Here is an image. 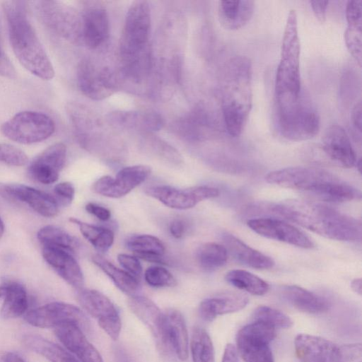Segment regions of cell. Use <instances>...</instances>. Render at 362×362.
Instances as JSON below:
<instances>
[{
	"label": "cell",
	"instance_id": "56",
	"mask_svg": "<svg viewBox=\"0 0 362 362\" xmlns=\"http://www.w3.org/2000/svg\"><path fill=\"white\" fill-rule=\"evenodd\" d=\"M6 293V286H0V298L4 297Z\"/></svg>",
	"mask_w": 362,
	"mask_h": 362
},
{
	"label": "cell",
	"instance_id": "51",
	"mask_svg": "<svg viewBox=\"0 0 362 362\" xmlns=\"http://www.w3.org/2000/svg\"><path fill=\"white\" fill-rule=\"evenodd\" d=\"M169 230L174 238H180L187 230V223L182 218H175L170 223Z\"/></svg>",
	"mask_w": 362,
	"mask_h": 362
},
{
	"label": "cell",
	"instance_id": "10",
	"mask_svg": "<svg viewBox=\"0 0 362 362\" xmlns=\"http://www.w3.org/2000/svg\"><path fill=\"white\" fill-rule=\"evenodd\" d=\"M35 9L42 23L54 34L70 40L82 36L78 16L69 6L57 1H37Z\"/></svg>",
	"mask_w": 362,
	"mask_h": 362
},
{
	"label": "cell",
	"instance_id": "18",
	"mask_svg": "<svg viewBox=\"0 0 362 362\" xmlns=\"http://www.w3.org/2000/svg\"><path fill=\"white\" fill-rule=\"evenodd\" d=\"M131 311L149 329L160 350L168 351L169 349L165 331V315L160 308L149 298L134 295L127 300Z\"/></svg>",
	"mask_w": 362,
	"mask_h": 362
},
{
	"label": "cell",
	"instance_id": "6",
	"mask_svg": "<svg viewBox=\"0 0 362 362\" xmlns=\"http://www.w3.org/2000/svg\"><path fill=\"white\" fill-rule=\"evenodd\" d=\"M150 28L151 11L148 2H133L127 13L120 42V56L124 66L150 56Z\"/></svg>",
	"mask_w": 362,
	"mask_h": 362
},
{
	"label": "cell",
	"instance_id": "11",
	"mask_svg": "<svg viewBox=\"0 0 362 362\" xmlns=\"http://www.w3.org/2000/svg\"><path fill=\"white\" fill-rule=\"evenodd\" d=\"M25 321L40 328H56L64 324H74L83 331L89 328L86 315L78 307L62 302H52L26 312Z\"/></svg>",
	"mask_w": 362,
	"mask_h": 362
},
{
	"label": "cell",
	"instance_id": "4",
	"mask_svg": "<svg viewBox=\"0 0 362 362\" xmlns=\"http://www.w3.org/2000/svg\"><path fill=\"white\" fill-rule=\"evenodd\" d=\"M266 180L282 187L300 191L329 203L349 202L360 192L334 175L313 167H290L270 172Z\"/></svg>",
	"mask_w": 362,
	"mask_h": 362
},
{
	"label": "cell",
	"instance_id": "52",
	"mask_svg": "<svg viewBox=\"0 0 362 362\" xmlns=\"http://www.w3.org/2000/svg\"><path fill=\"white\" fill-rule=\"evenodd\" d=\"M310 7L317 20L323 23L326 18L327 8L329 4L328 1H310Z\"/></svg>",
	"mask_w": 362,
	"mask_h": 362
},
{
	"label": "cell",
	"instance_id": "3",
	"mask_svg": "<svg viewBox=\"0 0 362 362\" xmlns=\"http://www.w3.org/2000/svg\"><path fill=\"white\" fill-rule=\"evenodd\" d=\"M252 105V64L247 57L235 56L223 73L221 109L226 129L232 137L242 133Z\"/></svg>",
	"mask_w": 362,
	"mask_h": 362
},
{
	"label": "cell",
	"instance_id": "28",
	"mask_svg": "<svg viewBox=\"0 0 362 362\" xmlns=\"http://www.w3.org/2000/svg\"><path fill=\"white\" fill-rule=\"evenodd\" d=\"M281 293L293 307L306 313L320 314L327 311L329 308V303L325 298L298 286H284Z\"/></svg>",
	"mask_w": 362,
	"mask_h": 362
},
{
	"label": "cell",
	"instance_id": "5",
	"mask_svg": "<svg viewBox=\"0 0 362 362\" xmlns=\"http://www.w3.org/2000/svg\"><path fill=\"white\" fill-rule=\"evenodd\" d=\"M300 43L296 11H290L284 28L280 59L274 84V107H283L300 101L305 91L300 73Z\"/></svg>",
	"mask_w": 362,
	"mask_h": 362
},
{
	"label": "cell",
	"instance_id": "29",
	"mask_svg": "<svg viewBox=\"0 0 362 362\" xmlns=\"http://www.w3.org/2000/svg\"><path fill=\"white\" fill-rule=\"evenodd\" d=\"M254 8L253 1H221L218 5L220 22L226 29L238 30L250 20Z\"/></svg>",
	"mask_w": 362,
	"mask_h": 362
},
{
	"label": "cell",
	"instance_id": "47",
	"mask_svg": "<svg viewBox=\"0 0 362 362\" xmlns=\"http://www.w3.org/2000/svg\"><path fill=\"white\" fill-rule=\"evenodd\" d=\"M57 201L64 206L69 205L73 201L75 189L73 185L69 182H60L54 188Z\"/></svg>",
	"mask_w": 362,
	"mask_h": 362
},
{
	"label": "cell",
	"instance_id": "45",
	"mask_svg": "<svg viewBox=\"0 0 362 362\" xmlns=\"http://www.w3.org/2000/svg\"><path fill=\"white\" fill-rule=\"evenodd\" d=\"M338 354L343 362H361V344H349L338 346Z\"/></svg>",
	"mask_w": 362,
	"mask_h": 362
},
{
	"label": "cell",
	"instance_id": "32",
	"mask_svg": "<svg viewBox=\"0 0 362 362\" xmlns=\"http://www.w3.org/2000/svg\"><path fill=\"white\" fill-rule=\"evenodd\" d=\"M25 346L42 356L50 362H79L73 355L59 345L37 334H25L23 337Z\"/></svg>",
	"mask_w": 362,
	"mask_h": 362
},
{
	"label": "cell",
	"instance_id": "34",
	"mask_svg": "<svg viewBox=\"0 0 362 362\" xmlns=\"http://www.w3.org/2000/svg\"><path fill=\"white\" fill-rule=\"evenodd\" d=\"M6 293L0 310V315L5 320L18 317L25 314L28 307L27 292L19 283L6 284Z\"/></svg>",
	"mask_w": 362,
	"mask_h": 362
},
{
	"label": "cell",
	"instance_id": "50",
	"mask_svg": "<svg viewBox=\"0 0 362 362\" xmlns=\"http://www.w3.org/2000/svg\"><path fill=\"white\" fill-rule=\"evenodd\" d=\"M86 210L100 221H106L110 218L111 213L109 209L95 203L89 202L86 206Z\"/></svg>",
	"mask_w": 362,
	"mask_h": 362
},
{
	"label": "cell",
	"instance_id": "20",
	"mask_svg": "<svg viewBox=\"0 0 362 362\" xmlns=\"http://www.w3.org/2000/svg\"><path fill=\"white\" fill-rule=\"evenodd\" d=\"M321 147L333 163L342 168H351L358 160L347 133L339 125L333 124L326 129Z\"/></svg>",
	"mask_w": 362,
	"mask_h": 362
},
{
	"label": "cell",
	"instance_id": "39",
	"mask_svg": "<svg viewBox=\"0 0 362 362\" xmlns=\"http://www.w3.org/2000/svg\"><path fill=\"white\" fill-rule=\"evenodd\" d=\"M190 350L193 362H214V349L207 332L202 327L193 329Z\"/></svg>",
	"mask_w": 362,
	"mask_h": 362
},
{
	"label": "cell",
	"instance_id": "30",
	"mask_svg": "<svg viewBox=\"0 0 362 362\" xmlns=\"http://www.w3.org/2000/svg\"><path fill=\"white\" fill-rule=\"evenodd\" d=\"M361 1H348L347 28L344 33L346 47L359 66L361 64Z\"/></svg>",
	"mask_w": 362,
	"mask_h": 362
},
{
	"label": "cell",
	"instance_id": "53",
	"mask_svg": "<svg viewBox=\"0 0 362 362\" xmlns=\"http://www.w3.org/2000/svg\"><path fill=\"white\" fill-rule=\"evenodd\" d=\"M222 362H238V352L233 344H228L225 348Z\"/></svg>",
	"mask_w": 362,
	"mask_h": 362
},
{
	"label": "cell",
	"instance_id": "37",
	"mask_svg": "<svg viewBox=\"0 0 362 362\" xmlns=\"http://www.w3.org/2000/svg\"><path fill=\"white\" fill-rule=\"evenodd\" d=\"M69 221L77 225L83 236L100 252H106L112 245L115 238L112 230L88 224L75 218Z\"/></svg>",
	"mask_w": 362,
	"mask_h": 362
},
{
	"label": "cell",
	"instance_id": "9",
	"mask_svg": "<svg viewBox=\"0 0 362 362\" xmlns=\"http://www.w3.org/2000/svg\"><path fill=\"white\" fill-rule=\"evenodd\" d=\"M275 337L276 329L254 321L238 331L235 348L245 362H274L269 344Z\"/></svg>",
	"mask_w": 362,
	"mask_h": 362
},
{
	"label": "cell",
	"instance_id": "7",
	"mask_svg": "<svg viewBox=\"0 0 362 362\" xmlns=\"http://www.w3.org/2000/svg\"><path fill=\"white\" fill-rule=\"evenodd\" d=\"M275 124L279 134L291 141H304L317 134L320 117L308 94L292 105L275 108Z\"/></svg>",
	"mask_w": 362,
	"mask_h": 362
},
{
	"label": "cell",
	"instance_id": "22",
	"mask_svg": "<svg viewBox=\"0 0 362 362\" xmlns=\"http://www.w3.org/2000/svg\"><path fill=\"white\" fill-rule=\"evenodd\" d=\"M54 333L60 342L81 362H104L98 350L77 325H60L54 328Z\"/></svg>",
	"mask_w": 362,
	"mask_h": 362
},
{
	"label": "cell",
	"instance_id": "12",
	"mask_svg": "<svg viewBox=\"0 0 362 362\" xmlns=\"http://www.w3.org/2000/svg\"><path fill=\"white\" fill-rule=\"evenodd\" d=\"M77 299L81 307L98 321L106 334L113 340H117L122 322L114 303L100 291L83 288L78 291Z\"/></svg>",
	"mask_w": 362,
	"mask_h": 362
},
{
	"label": "cell",
	"instance_id": "17",
	"mask_svg": "<svg viewBox=\"0 0 362 362\" xmlns=\"http://www.w3.org/2000/svg\"><path fill=\"white\" fill-rule=\"evenodd\" d=\"M0 196L27 204L42 216L51 218L59 212V203L49 194L27 185L0 183Z\"/></svg>",
	"mask_w": 362,
	"mask_h": 362
},
{
	"label": "cell",
	"instance_id": "19",
	"mask_svg": "<svg viewBox=\"0 0 362 362\" xmlns=\"http://www.w3.org/2000/svg\"><path fill=\"white\" fill-rule=\"evenodd\" d=\"M66 147L63 143H56L41 152L30 163L29 175L45 185L55 182L66 163Z\"/></svg>",
	"mask_w": 362,
	"mask_h": 362
},
{
	"label": "cell",
	"instance_id": "33",
	"mask_svg": "<svg viewBox=\"0 0 362 362\" xmlns=\"http://www.w3.org/2000/svg\"><path fill=\"white\" fill-rule=\"evenodd\" d=\"M92 261L106 274L120 291L129 296L136 294L139 290V279L125 270L117 268L100 255H94Z\"/></svg>",
	"mask_w": 362,
	"mask_h": 362
},
{
	"label": "cell",
	"instance_id": "1",
	"mask_svg": "<svg viewBox=\"0 0 362 362\" xmlns=\"http://www.w3.org/2000/svg\"><path fill=\"white\" fill-rule=\"evenodd\" d=\"M269 211L329 239L356 241L361 238L358 220L322 204L288 199L269 206Z\"/></svg>",
	"mask_w": 362,
	"mask_h": 362
},
{
	"label": "cell",
	"instance_id": "2",
	"mask_svg": "<svg viewBox=\"0 0 362 362\" xmlns=\"http://www.w3.org/2000/svg\"><path fill=\"white\" fill-rule=\"evenodd\" d=\"M7 21L12 49L19 62L31 74L45 81L54 76L53 66L41 44L28 15V2L2 3Z\"/></svg>",
	"mask_w": 362,
	"mask_h": 362
},
{
	"label": "cell",
	"instance_id": "14",
	"mask_svg": "<svg viewBox=\"0 0 362 362\" xmlns=\"http://www.w3.org/2000/svg\"><path fill=\"white\" fill-rule=\"evenodd\" d=\"M150 167L136 165L121 169L115 177L104 175L98 179L92 190L100 195L110 198H120L144 182L150 175Z\"/></svg>",
	"mask_w": 362,
	"mask_h": 362
},
{
	"label": "cell",
	"instance_id": "42",
	"mask_svg": "<svg viewBox=\"0 0 362 362\" xmlns=\"http://www.w3.org/2000/svg\"><path fill=\"white\" fill-rule=\"evenodd\" d=\"M146 283L156 288L173 287L177 284L173 275L166 269L160 266H151L144 273Z\"/></svg>",
	"mask_w": 362,
	"mask_h": 362
},
{
	"label": "cell",
	"instance_id": "35",
	"mask_svg": "<svg viewBox=\"0 0 362 362\" xmlns=\"http://www.w3.org/2000/svg\"><path fill=\"white\" fill-rule=\"evenodd\" d=\"M225 279L233 286L255 296H263L269 289L265 281L245 270H230L226 274Z\"/></svg>",
	"mask_w": 362,
	"mask_h": 362
},
{
	"label": "cell",
	"instance_id": "43",
	"mask_svg": "<svg viewBox=\"0 0 362 362\" xmlns=\"http://www.w3.org/2000/svg\"><path fill=\"white\" fill-rule=\"evenodd\" d=\"M28 160L27 155L21 149L8 144H0L1 162L13 166H23Z\"/></svg>",
	"mask_w": 362,
	"mask_h": 362
},
{
	"label": "cell",
	"instance_id": "58",
	"mask_svg": "<svg viewBox=\"0 0 362 362\" xmlns=\"http://www.w3.org/2000/svg\"><path fill=\"white\" fill-rule=\"evenodd\" d=\"M4 232V223L0 217V238L3 235Z\"/></svg>",
	"mask_w": 362,
	"mask_h": 362
},
{
	"label": "cell",
	"instance_id": "8",
	"mask_svg": "<svg viewBox=\"0 0 362 362\" xmlns=\"http://www.w3.org/2000/svg\"><path fill=\"white\" fill-rule=\"evenodd\" d=\"M55 131V124L48 115L35 111L16 114L1 127V133L8 139L23 144L46 140Z\"/></svg>",
	"mask_w": 362,
	"mask_h": 362
},
{
	"label": "cell",
	"instance_id": "49",
	"mask_svg": "<svg viewBox=\"0 0 362 362\" xmlns=\"http://www.w3.org/2000/svg\"><path fill=\"white\" fill-rule=\"evenodd\" d=\"M15 74L14 67L4 50L0 36V75L13 78L15 76Z\"/></svg>",
	"mask_w": 362,
	"mask_h": 362
},
{
	"label": "cell",
	"instance_id": "16",
	"mask_svg": "<svg viewBox=\"0 0 362 362\" xmlns=\"http://www.w3.org/2000/svg\"><path fill=\"white\" fill-rule=\"evenodd\" d=\"M77 81L81 92L92 100H103L115 91V80L110 71L107 68L98 69L88 60L79 64Z\"/></svg>",
	"mask_w": 362,
	"mask_h": 362
},
{
	"label": "cell",
	"instance_id": "15",
	"mask_svg": "<svg viewBox=\"0 0 362 362\" xmlns=\"http://www.w3.org/2000/svg\"><path fill=\"white\" fill-rule=\"evenodd\" d=\"M247 224L254 232L267 238L305 249H310L314 246L312 240L303 231L279 219L252 218L247 221Z\"/></svg>",
	"mask_w": 362,
	"mask_h": 362
},
{
	"label": "cell",
	"instance_id": "57",
	"mask_svg": "<svg viewBox=\"0 0 362 362\" xmlns=\"http://www.w3.org/2000/svg\"><path fill=\"white\" fill-rule=\"evenodd\" d=\"M327 362H343L340 358L339 357V355H338V349H337V355L335 356V357H334L332 359L327 361Z\"/></svg>",
	"mask_w": 362,
	"mask_h": 362
},
{
	"label": "cell",
	"instance_id": "23",
	"mask_svg": "<svg viewBox=\"0 0 362 362\" xmlns=\"http://www.w3.org/2000/svg\"><path fill=\"white\" fill-rule=\"evenodd\" d=\"M297 357L303 362H327L337 353L338 346L320 337L300 334L294 341Z\"/></svg>",
	"mask_w": 362,
	"mask_h": 362
},
{
	"label": "cell",
	"instance_id": "44",
	"mask_svg": "<svg viewBox=\"0 0 362 362\" xmlns=\"http://www.w3.org/2000/svg\"><path fill=\"white\" fill-rule=\"evenodd\" d=\"M357 76L353 71L348 70L344 72L340 88V96L344 101H350L354 96L357 90Z\"/></svg>",
	"mask_w": 362,
	"mask_h": 362
},
{
	"label": "cell",
	"instance_id": "48",
	"mask_svg": "<svg viewBox=\"0 0 362 362\" xmlns=\"http://www.w3.org/2000/svg\"><path fill=\"white\" fill-rule=\"evenodd\" d=\"M351 124L354 135L357 141L361 143V100L356 103L351 112Z\"/></svg>",
	"mask_w": 362,
	"mask_h": 362
},
{
	"label": "cell",
	"instance_id": "46",
	"mask_svg": "<svg viewBox=\"0 0 362 362\" xmlns=\"http://www.w3.org/2000/svg\"><path fill=\"white\" fill-rule=\"evenodd\" d=\"M117 260L126 272L139 279L142 274V267L139 258L127 254H119Z\"/></svg>",
	"mask_w": 362,
	"mask_h": 362
},
{
	"label": "cell",
	"instance_id": "54",
	"mask_svg": "<svg viewBox=\"0 0 362 362\" xmlns=\"http://www.w3.org/2000/svg\"><path fill=\"white\" fill-rule=\"evenodd\" d=\"M0 362H25V361L16 353L6 352L1 356Z\"/></svg>",
	"mask_w": 362,
	"mask_h": 362
},
{
	"label": "cell",
	"instance_id": "21",
	"mask_svg": "<svg viewBox=\"0 0 362 362\" xmlns=\"http://www.w3.org/2000/svg\"><path fill=\"white\" fill-rule=\"evenodd\" d=\"M42 253L47 264L67 284L78 291L83 288V274L72 253L47 245L43 246Z\"/></svg>",
	"mask_w": 362,
	"mask_h": 362
},
{
	"label": "cell",
	"instance_id": "24",
	"mask_svg": "<svg viewBox=\"0 0 362 362\" xmlns=\"http://www.w3.org/2000/svg\"><path fill=\"white\" fill-rule=\"evenodd\" d=\"M248 301V298L243 294L229 292L202 300L199 313L204 320L211 322L219 315L243 309Z\"/></svg>",
	"mask_w": 362,
	"mask_h": 362
},
{
	"label": "cell",
	"instance_id": "31",
	"mask_svg": "<svg viewBox=\"0 0 362 362\" xmlns=\"http://www.w3.org/2000/svg\"><path fill=\"white\" fill-rule=\"evenodd\" d=\"M113 124L126 127L156 131L162 127V119L156 112H115L109 116Z\"/></svg>",
	"mask_w": 362,
	"mask_h": 362
},
{
	"label": "cell",
	"instance_id": "41",
	"mask_svg": "<svg viewBox=\"0 0 362 362\" xmlns=\"http://www.w3.org/2000/svg\"><path fill=\"white\" fill-rule=\"evenodd\" d=\"M254 321L265 323L274 329H288L293 326L292 320L285 313L273 308L260 305L253 312Z\"/></svg>",
	"mask_w": 362,
	"mask_h": 362
},
{
	"label": "cell",
	"instance_id": "27",
	"mask_svg": "<svg viewBox=\"0 0 362 362\" xmlns=\"http://www.w3.org/2000/svg\"><path fill=\"white\" fill-rule=\"evenodd\" d=\"M223 241L228 253L245 266L256 269H268L274 265L272 258L247 245L232 234H224Z\"/></svg>",
	"mask_w": 362,
	"mask_h": 362
},
{
	"label": "cell",
	"instance_id": "38",
	"mask_svg": "<svg viewBox=\"0 0 362 362\" xmlns=\"http://www.w3.org/2000/svg\"><path fill=\"white\" fill-rule=\"evenodd\" d=\"M228 255L224 245L215 243H207L199 248L197 252V259L203 269L211 272L226 264Z\"/></svg>",
	"mask_w": 362,
	"mask_h": 362
},
{
	"label": "cell",
	"instance_id": "13",
	"mask_svg": "<svg viewBox=\"0 0 362 362\" xmlns=\"http://www.w3.org/2000/svg\"><path fill=\"white\" fill-rule=\"evenodd\" d=\"M145 193L168 207L180 210L191 209L202 201L215 198L219 195L218 189L206 185L186 189L157 185L147 187Z\"/></svg>",
	"mask_w": 362,
	"mask_h": 362
},
{
	"label": "cell",
	"instance_id": "40",
	"mask_svg": "<svg viewBox=\"0 0 362 362\" xmlns=\"http://www.w3.org/2000/svg\"><path fill=\"white\" fill-rule=\"evenodd\" d=\"M127 247L134 255H163L165 248L158 238L151 235H138L129 238L126 242Z\"/></svg>",
	"mask_w": 362,
	"mask_h": 362
},
{
	"label": "cell",
	"instance_id": "55",
	"mask_svg": "<svg viewBox=\"0 0 362 362\" xmlns=\"http://www.w3.org/2000/svg\"><path fill=\"white\" fill-rule=\"evenodd\" d=\"M352 290L358 295L362 293V281L361 278L354 279L351 283Z\"/></svg>",
	"mask_w": 362,
	"mask_h": 362
},
{
	"label": "cell",
	"instance_id": "26",
	"mask_svg": "<svg viewBox=\"0 0 362 362\" xmlns=\"http://www.w3.org/2000/svg\"><path fill=\"white\" fill-rule=\"evenodd\" d=\"M110 25L104 8H89L84 13L82 22V38L90 48L101 45L109 37Z\"/></svg>",
	"mask_w": 362,
	"mask_h": 362
},
{
	"label": "cell",
	"instance_id": "25",
	"mask_svg": "<svg viewBox=\"0 0 362 362\" xmlns=\"http://www.w3.org/2000/svg\"><path fill=\"white\" fill-rule=\"evenodd\" d=\"M164 315L168 348L180 361H185L189 354V338L183 315L175 309L168 310Z\"/></svg>",
	"mask_w": 362,
	"mask_h": 362
},
{
	"label": "cell",
	"instance_id": "36",
	"mask_svg": "<svg viewBox=\"0 0 362 362\" xmlns=\"http://www.w3.org/2000/svg\"><path fill=\"white\" fill-rule=\"evenodd\" d=\"M37 236L44 245L61 248L71 253L76 252L80 247L76 238L54 226L48 225L41 228Z\"/></svg>",
	"mask_w": 362,
	"mask_h": 362
}]
</instances>
